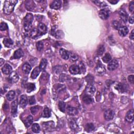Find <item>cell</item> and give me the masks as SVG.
I'll use <instances>...</instances> for the list:
<instances>
[{
	"instance_id": "obj_7",
	"label": "cell",
	"mask_w": 134,
	"mask_h": 134,
	"mask_svg": "<svg viewBox=\"0 0 134 134\" xmlns=\"http://www.w3.org/2000/svg\"><path fill=\"white\" fill-rule=\"evenodd\" d=\"M69 71L72 74H77L80 73L79 67L76 64L71 65L69 68Z\"/></svg>"
},
{
	"instance_id": "obj_39",
	"label": "cell",
	"mask_w": 134,
	"mask_h": 134,
	"mask_svg": "<svg viewBox=\"0 0 134 134\" xmlns=\"http://www.w3.org/2000/svg\"><path fill=\"white\" fill-rule=\"evenodd\" d=\"M58 107H59L60 111L62 112H65V110H66V104H65L64 102L63 101L59 102V104H58Z\"/></svg>"
},
{
	"instance_id": "obj_5",
	"label": "cell",
	"mask_w": 134,
	"mask_h": 134,
	"mask_svg": "<svg viewBox=\"0 0 134 134\" xmlns=\"http://www.w3.org/2000/svg\"><path fill=\"white\" fill-rule=\"evenodd\" d=\"M25 5L26 9L29 11H34V9L35 8V4L33 1L32 0H28L26 1L25 3Z\"/></svg>"
},
{
	"instance_id": "obj_19",
	"label": "cell",
	"mask_w": 134,
	"mask_h": 134,
	"mask_svg": "<svg viewBox=\"0 0 134 134\" xmlns=\"http://www.w3.org/2000/svg\"><path fill=\"white\" fill-rule=\"evenodd\" d=\"M67 113L70 116H73L78 114V111L76 108H74L73 107H69L67 108Z\"/></svg>"
},
{
	"instance_id": "obj_46",
	"label": "cell",
	"mask_w": 134,
	"mask_h": 134,
	"mask_svg": "<svg viewBox=\"0 0 134 134\" xmlns=\"http://www.w3.org/2000/svg\"><path fill=\"white\" fill-rule=\"evenodd\" d=\"M54 72H56L57 73H60L62 71V68L60 66H56L54 68Z\"/></svg>"
},
{
	"instance_id": "obj_8",
	"label": "cell",
	"mask_w": 134,
	"mask_h": 134,
	"mask_svg": "<svg viewBox=\"0 0 134 134\" xmlns=\"http://www.w3.org/2000/svg\"><path fill=\"white\" fill-rule=\"evenodd\" d=\"M114 117V112L111 109L107 110L104 113V117L107 121H110L113 119Z\"/></svg>"
},
{
	"instance_id": "obj_22",
	"label": "cell",
	"mask_w": 134,
	"mask_h": 134,
	"mask_svg": "<svg viewBox=\"0 0 134 134\" xmlns=\"http://www.w3.org/2000/svg\"><path fill=\"white\" fill-rule=\"evenodd\" d=\"M40 71L41 70H40L39 67H36L32 71V74H31V78L33 79H36L38 77V75L39 74Z\"/></svg>"
},
{
	"instance_id": "obj_18",
	"label": "cell",
	"mask_w": 134,
	"mask_h": 134,
	"mask_svg": "<svg viewBox=\"0 0 134 134\" xmlns=\"http://www.w3.org/2000/svg\"><path fill=\"white\" fill-rule=\"evenodd\" d=\"M27 98L25 95H22L20 98L19 105L20 107L25 108L27 104Z\"/></svg>"
},
{
	"instance_id": "obj_36",
	"label": "cell",
	"mask_w": 134,
	"mask_h": 134,
	"mask_svg": "<svg viewBox=\"0 0 134 134\" xmlns=\"http://www.w3.org/2000/svg\"><path fill=\"white\" fill-rule=\"evenodd\" d=\"M69 125L72 129H76L78 127L77 124L75 120L73 119H72L69 121Z\"/></svg>"
},
{
	"instance_id": "obj_20",
	"label": "cell",
	"mask_w": 134,
	"mask_h": 134,
	"mask_svg": "<svg viewBox=\"0 0 134 134\" xmlns=\"http://www.w3.org/2000/svg\"><path fill=\"white\" fill-rule=\"evenodd\" d=\"M31 69H32L31 66L27 63L24 64L22 67V70L23 71V72L25 74H28L30 72Z\"/></svg>"
},
{
	"instance_id": "obj_47",
	"label": "cell",
	"mask_w": 134,
	"mask_h": 134,
	"mask_svg": "<svg viewBox=\"0 0 134 134\" xmlns=\"http://www.w3.org/2000/svg\"><path fill=\"white\" fill-rule=\"evenodd\" d=\"M38 108H39V106H34V107H32L30 108V111L33 114H35L38 111Z\"/></svg>"
},
{
	"instance_id": "obj_14",
	"label": "cell",
	"mask_w": 134,
	"mask_h": 134,
	"mask_svg": "<svg viewBox=\"0 0 134 134\" xmlns=\"http://www.w3.org/2000/svg\"><path fill=\"white\" fill-rule=\"evenodd\" d=\"M38 29L39 32L41 36L43 35H45L47 32V26L44 24L41 23L38 25Z\"/></svg>"
},
{
	"instance_id": "obj_2",
	"label": "cell",
	"mask_w": 134,
	"mask_h": 134,
	"mask_svg": "<svg viewBox=\"0 0 134 134\" xmlns=\"http://www.w3.org/2000/svg\"><path fill=\"white\" fill-rule=\"evenodd\" d=\"M34 16L32 13H27L24 20V27L26 32H29L32 28Z\"/></svg>"
},
{
	"instance_id": "obj_12",
	"label": "cell",
	"mask_w": 134,
	"mask_h": 134,
	"mask_svg": "<svg viewBox=\"0 0 134 134\" xmlns=\"http://www.w3.org/2000/svg\"><path fill=\"white\" fill-rule=\"evenodd\" d=\"M59 53L62 58L64 60H68L70 57V53L66 49L61 48L59 50Z\"/></svg>"
},
{
	"instance_id": "obj_34",
	"label": "cell",
	"mask_w": 134,
	"mask_h": 134,
	"mask_svg": "<svg viewBox=\"0 0 134 134\" xmlns=\"http://www.w3.org/2000/svg\"><path fill=\"white\" fill-rule=\"evenodd\" d=\"M126 88L125 87V86L122 83H119L116 87V89L117 90L121 93L124 92L126 91Z\"/></svg>"
},
{
	"instance_id": "obj_49",
	"label": "cell",
	"mask_w": 134,
	"mask_h": 134,
	"mask_svg": "<svg viewBox=\"0 0 134 134\" xmlns=\"http://www.w3.org/2000/svg\"><path fill=\"white\" fill-rule=\"evenodd\" d=\"M129 9V11H130V12L133 13L134 11V2L133 1H132L130 3Z\"/></svg>"
},
{
	"instance_id": "obj_35",
	"label": "cell",
	"mask_w": 134,
	"mask_h": 134,
	"mask_svg": "<svg viewBox=\"0 0 134 134\" xmlns=\"http://www.w3.org/2000/svg\"><path fill=\"white\" fill-rule=\"evenodd\" d=\"M32 131L35 133H38L40 132V126L37 123H35L33 124L32 126Z\"/></svg>"
},
{
	"instance_id": "obj_27",
	"label": "cell",
	"mask_w": 134,
	"mask_h": 134,
	"mask_svg": "<svg viewBox=\"0 0 134 134\" xmlns=\"http://www.w3.org/2000/svg\"><path fill=\"white\" fill-rule=\"evenodd\" d=\"M47 60L46 59H45V58H43V59H42V60H41L39 66L40 70L44 71L45 70V69L47 67Z\"/></svg>"
},
{
	"instance_id": "obj_9",
	"label": "cell",
	"mask_w": 134,
	"mask_h": 134,
	"mask_svg": "<svg viewBox=\"0 0 134 134\" xmlns=\"http://www.w3.org/2000/svg\"><path fill=\"white\" fill-rule=\"evenodd\" d=\"M2 71L3 73H4V74H10L12 72V68L9 64H6L2 68Z\"/></svg>"
},
{
	"instance_id": "obj_16",
	"label": "cell",
	"mask_w": 134,
	"mask_h": 134,
	"mask_svg": "<svg viewBox=\"0 0 134 134\" xmlns=\"http://www.w3.org/2000/svg\"><path fill=\"white\" fill-rule=\"evenodd\" d=\"M128 33V29L126 26L121 27L118 29L119 35L122 37L126 36Z\"/></svg>"
},
{
	"instance_id": "obj_45",
	"label": "cell",
	"mask_w": 134,
	"mask_h": 134,
	"mask_svg": "<svg viewBox=\"0 0 134 134\" xmlns=\"http://www.w3.org/2000/svg\"><path fill=\"white\" fill-rule=\"evenodd\" d=\"M67 78H68V75H66L65 74H61L60 75L59 80L61 82H64L67 80Z\"/></svg>"
},
{
	"instance_id": "obj_26",
	"label": "cell",
	"mask_w": 134,
	"mask_h": 134,
	"mask_svg": "<svg viewBox=\"0 0 134 134\" xmlns=\"http://www.w3.org/2000/svg\"><path fill=\"white\" fill-rule=\"evenodd\" d=\"M82 100H83V101L85 103L87 104H90L93 102L92 98L88 94L84 95L83 98H82Z\"/></svg>"
},
{
	"instance_id": "obj_41",
	"label": "cell",
	"mask_w": 134,
	"mask_h": 134,
	"mask_svg": "<svg viewBox=\"0 0 134 134\" xmlns=\"http://www.w3.org/2000/svg\"><path fill=\"white\" fill-rule=\"evenodd\" d=\"M37 49L39 51H41L44 49V44L42 42H38L36 44Z\"/></svg>"
},
{
	"instance_id": "obj_11",
	"label": "cell",
	"mask_w": 134,
	"mask_h": 134,
	"mask_svg": "<svg viewBox=\"0 0 134 134\" xmlns=\"http://www.w3.org/2000/svg\"><path fill=\"white\" fill-rule=\"evenodd\" d=\"M41 36L39 30L37 28H34L31 30L30 33V36L34 39H36Z\"/></svg>"
},
{
	"instance_id": "obj_29",
	"label": "cell",
	"mask_w": 134,
	"mask_h": 134,
	"mask_svg": "<svg viewBox=\"0 0 134 134\" xmlns=\"http://www.w3.org/2000/svg\"><path fill=\"white\" fill-rule=\"evenodd\" d=\"M50 116H51V112H50V109L48 107L45 108L44 111H43V114H42L43 117L49 118V117H50Z\"/></svg>"
},
{
	"instance_id": "obj_38",
	"label": "cell",
	"mask_w": 134,
	"mask_h": 134,
	"mask_svg": "<svg viewBox=\"0 0 134 134\" xmlns=\"http://www.w3.org/2000/svg\"><path fill=\"white\" fill-rule=\"evenodd\" d=\"M35 89V85L34 83H28L27 85V91L28 93H30L34 91Z\"/></svg>"
},
{
	"instance_id": "obj_32",
	"label": "cell",
	"mask_w": 134,
	"mask_h": 134,
	"mask_svg": "<svg viewBox=\"0 0 134 134\" xmlns=\"http://www.w3.org/2000/svg\"><path fill=\"white\" fill-rule=\"evenodd\" d=\"M112 60V57L109 54H106L102 58V60L105 63H109Z\"/></svg>"
},
{
	"instance_id": "obj_40",
	"label": "cell",
	"mask_w": 134,
	"mask_h": 134,
	"mask_svg": "<svg viewBox=\"0 0 134 134\" xmlns=\"http://www.w3.org/2000/svg\"><path fill=\"white\" fill-rule=\"evenodd\" d=\"M112 25L113 28L115 29H118L121 27V24L118 21H117V20H114V21L113 22Z\"/></svg>"
},
{
	"instance_id": "obj_55",
	"label": "cell",
	"mask_w": 134,
	"mask_h": 134,
	"mask_svg": "<svg viewBox=\"0 0 134 134\" xmlns=\"http://www.w3.org/2000/svg\"><path fill=\"white\" fill-rule=\"evenodd\" d=\"M4 62H5L4 60H3V59H2V58H1V59H0V63H0V66H2V64L4 63Z\"/></svg>"
},
{
	"instance_id": "obj_28",
	"label": "cell",
	"mask_w": 134,
	"mask_h": 134,
	"mask_svg": "<svg viewBox=\"0 0 134 134\" xmlns=\"http://www.w3.org/2000/svg\"><path fill=\"white\" fill-rule=\"evenodd\" d=\"M95 88L92 85H89L86 89V91L88 95H93L95 93Z\"/></svg>"
},
{
	"instance_id": "obj_48",
	"label": "cell",
	"mask_w": 134,
	"mask_h": 134,
	"mask_svg": "<svg viewBox=\"0 0 134 134\" xmlns=\"http://www.w3.org/2000/svg\"><path fill=\"white\" fill-rule=\"evenodd\" d=\"M29 104L30 105H34L36 103V100L34 96H32L29 98Z\"/></svg>"
},
{
	"instance_id": "obj_23",
	"label": "cell",
	"mask_w": 134,
	"mask_h": 134,
	"mask_svg": "<svg viewBox=\"0 0 134 134\" xmlns=\"http://www.w3.org/2000/svg\"><path fill=\"white\" fill-rule=\"evenodd\" d=\"M24 52L21 49H18L15 51L14 54V58L15 59H19V58L23 57Z\"/></svg>"
},
{
	"instance_id": "obj_24",
	"label": "cell",
	"mask_w": 134,
	"mask_h": 134,
	"mask_svg": "<svg viewBox=\"0 0 134 134\" xmlns=\"http://www.w3.org/2000/svg\"><path fill=\"white\" fill-rule=\"evenodd\" d=\"M3 44H4V46L6 47L10 48L13 46V42L11 39L6 38H4V39L3 40Z\"/></svg>"
},
{
	"instance_id": "obj_44",
	"label": "cell",
	"mask_w": 134,
	"mask_h": 134,
	"mask_svg": "<svg viewBox=\"0 0 134 134\" xmlns=\"http://www.w3.org/2000/svg\"><path fill=\"white\" fill-rule=\"evenodd\" d=\"M79 69L80 70V71H81L82 73H84L85 72V65L84 63H82V62H80V63H79Z\"/></svg>"
},
{
	"instance_id": "obj_6",
	"label": "cell",
	"mask_w": 134,
	"mask_h": 134,
	"mask_svg": "<svg viewBox=\"0 0 134 134\" xmlns=\"http://www.w3.org/2000/svg\"><path fill=\"white\" fill-rule=\"evenodd\" d=\"M98 16L102 19L106 20L109 17V12L107 9H103L99 12Z\"/></svg>"
},
{
	"instance_id": "obj_30",
	"label": "cell",
	"mask_w": 134,
	"mask_h": 134,
	"mask_svg": "<svg viewBox=\"0 0 134 134\" xmlns=\"http://www.w3.org/2000/svg\"><path fill=\"white\" fill-rule=\"evenodd\" d=\"M15 96V93L14 91H10L8 92V93L6 94V98L8 100L11 101L14 99Z\"/></svg>"
},
{
	"instance_id": "obj_31",
	"label": "cell",
	"mask_w": 134,
	"mask_h": 134,
	"mask_svg": "<svg viewBox=\"0 0 134 134\" xmlns=\"http://www.w3.org/2000/svg\"><path fill=\"white\" fill-rule=\"evenodd\" d=\"M105 48L103 45H99L98 47V49L97 50V54L98 56H102V55L104 54L105 51Z\"/></svg>"
},
{
	"instance_id": "obj_13",
	"label": "cell",
	"mask_w": 134,
	"mask_h": 134,
	"mask_svg": "<svg viewBox=\"0 0 134 134\" xmlns=\"http://www.w3.org/2000/svg\"><path fill=\"white\" fill-rule=\"evenodd\" d=\"M119 14L120 16V18H121L122 21L124 23H126L128 19V15L125 10L123 9L120 10V11L119 12Z\"/></svg>"
},
{
	"instance_id": "obj_54",
	"label": "cell",
	"mask_w": 134,
	"mask_h": 134,
	"mask_svg": "<svg viewBox=\"0 0 134 134\" xmlns=\"http://www.w3.org/2000/svg\"><path fill=\"white\" fill-rule=\"evenodd\" d=\"M92 2L94 3L96 5H97L98 6H101V2L98 1H93Z\"/></svg>"
},
{
	"instance_id": "obj_10",
	"label": "cell",
	"mask_w": 134,
	"mask_h": 134,
	"mask_svg": "<svg viewBox=\"0 0 134 134\" xmlns=\"http://www.w3.org/2000/svg\"><path fill=\"white\" fill-rule=\"evenodd\" d=\"M18 75L16 72H12L10 74L9 76V80L11 83H16V82L18 81Z\"/></svg>"
},
{
	"instance_id": "obj_3",
	"label": "cell",
	"mask_w": 134,
	"mask_h": 134,
	"mask_svg": "<svg viewBox=\"0 0 134 134\" xmlns=\"http://www.w3.org/2000/svg\"><path fill=\"white\" fill-rule=\"evenodd\" d=\"M95 71L96 73L99 75H102L104 74L106 72L105 67L104 66V65H103L101 63L97 64V66L96 67L95 69Z\"/></svg>"
},
{
	"instance_id": "obj_53",
	"label": "cell",
	"mask_w": 134,
	"mask_h": 134,
	"mask_svg": "<svg viewBox=\"0 0 134 134\" xmlns=\"http://www.w3.org/2000/svg\"><path fill=\"white\" fill-rule=\"evenodd\" d=\"M134 22V16H132L131 17H130V18H129V22L130 24H133Z\"/></svg>"
},
{
	"instance_id": "obj_37",
	"label": "cell",
	"mask_w": 134,
	"mask_h": 134,
	"mask_svg": "<svg viewBox=\"0 0 134 134\" xmlns=\"http://www.w3.org/2000/svg\"><path fill=\"white\" fill-rule=\"evenodd\" d=\"M54 36L57 39H61L64 36V33L61 30H58L55 33Z\"/></svg>"
},
{
	"instance_id": "obj_43",
	"label": "cell",
	"mask_w": 134,
	"mask_h": 134,
	"mask_svg": "<svg viewBox=\"0 0 134 134\" xmlns=\"http://www.w3.org/2000/svg\"><path fill=\"white\" fill-rule=\"evenodd\" d=\"M8 29V26L7 24L4 22H2L0 25V29L1 31H4Z\"/></svg>"
},
{
	"instance_id": "obj_15",
	"label": "cell",
	"mask_w": 134,
	"mask_h": 134,
	"mask_svg": "<svg viewBox=\"0 0 134 134\" xmlns=\"http://www.w3.org/2000/svg\"><path fill=\"white\" fill-rule=\"evenodd\" d=\"M125 120L128 123H132L134 121V111L131 109L127 113Z\"/></svg>"
},
{
	"instance_id": "obj_17",
	"label": "cell",
	"mask_w": 134,
	"mask_h": 134,
	"mask_svg": "<svg viewBox=\"0 0 134 134\" xmlns=\"http://www.w3.org/2000/svg\"><path fill=\"white\" fill-rule=\"evenodd\" d=\"M61 6V1L59 0H56L52 2L50 5V8L54 9H60Z\"/></svg>"
},
{
	"instance_id": "obj_21",
	"label": "cell",
	"mask_w": 134,
	"mask_h": 134,
	"mask_svg": "<svg viewBox=\"0 0 134 134\" xmlns=\"http://www.w3.org/2000/svg\"><path fill=\"white\" fill-rule=\"evenodd\" d=\"M18 100L14 101L12 103L11 113L12 115H15L16 114L17 111H18Z\"/></svg>"
},
{
	"instance_id": "obj_51",
	"label": "cell",
	"mask_w": 134,
	"mask_h": 134,
	"mask_svg": "<svg viewBox=\"0 0 134 134\" xmlns=\"http://www.w3.org/2000/svg\"><path fill=\"white\" fill-rule=\"evenodd\" d=\"M130 38L133 40L134 39V30H133L132 31L131 33H130Z\"/></svg>"
},
{
	"instance_id": "obj_33",
	"label": "cell",
	"mask_w": 134,
	"mask_h": 134,
	"mask_svg": "<svg viewBox=\"0 0 134 134\" xmlns=\"http://www.w3.org/2000/svg\"><path fill=\"white\" fill-rule=\"evenodd\" d=\"M85 129L86 131L88 132H92V130H93L94 129V126L93 125V124H92V123L87 124L85 125Z\"/></svg>"
},
{
	"instance_id": "obj_4",
	"label": "cell",
	"mask_w": 134,
	"mask_h": 134,
	"mask_svg": "<svg viewBox=\"0 0 134 134\" xmlns=\"http://www.w3.org/2000/svg\"><path fill=\"white\" fill-rule=\"evenodd\" d=\"M118 67V61L115 59L111 61L108 64L107 69L109 71H114Z\"/></svg>"
},
{
	"instance_id": "obj_52",
	"label": "cell",
	"mask_w": 134,
	"mask_h": 134,
	"mask_svg": "<svg viewBox=\"0 0 134 134\" xmlns=\"http://www.w3.org/2000/svg\"><path fill=\"white\" fill-rule=\"evenodd\" d=\"M108 2L111 3L112 4H115L116 3H118V1H116V0H108Z\"/></svg>"
},
{
	"instance_id": "obj_50",
	"label": "cell",
	"mask_w": 134,
	"mask_h": 134,
	"mask_svg": "<svg viewBox=\"0 0 134 134\" xmlns=\"http://www.w3.org/2000/svg\"><path fill=\"white\" fill-rule=\"evenodd\" d=\"M128 80L130 82V83L133 84H134V75H130L128 77Z\"/></svg>"
},
{
	"instance_id": "obj_1",
	"label": "cell",
	"mask_w": 134,
	"mask_h": 134,
	"mask_svg": "<svg viewBox=\"0 0 134 134\" xmlns=\"http://www.w3.org/2000/svg\"><path fill=\"white\" fill-rule=\"evenodd\" d=\"M18 3L16 0H7L4 3L3 11L5 14L9 15L13 12L16 4Z\"/></svg>"
},
{
	"instance_id": "obj_42",
	"label": "cell",
	"mask_w": 134,
	"mask_h": 134,
	"mask_svg": "<svg viewBox=\"0 0 134 134\" xmlns=\"http://www.w3.org/2000/svg\"><path fill=\"white\" fill-rule=\"evenodd\" d=\"M70 54V60L72 62H75L78 60V56L77 54L73 53H71Z\"/></svg>"
},
{
	"instance_id": "obj_25",
	"label": "cell",
	"mask_w": 134,
	"mask_h": 134,
	"mask_svg": "<svg viewBox=\"0 0 134 134\" xmlns=\"http://www.w3.org/2000/svg\"><path fill=\"white\" fill-rule=\"evenodd\" d=\"M33 122V117L32 116L29 115L25 121V125L27 128L29 127L32 124V123Z\"/></svg>"
}]
</instances>
